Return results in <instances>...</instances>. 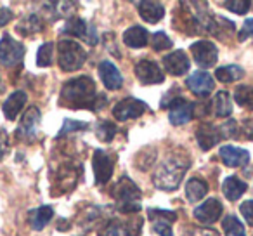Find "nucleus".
I'll use <instances>...</instances> for the list:
<instances>
[{
    "mask_svg": "<svg viewBox=\"0 0 253 236\" xmlns=\"http://www.w3.org/2000/svg\"><path fill=\"white\" fill-rule=\"evenodd\" d=\"M151 46H153V49L158 50V52L160 50H169L170 47H172V40L167 37V33L158 32L151 37Z\"/></svg>",
    "mask_w": 253,
    "mask_h": 236,
    "instance_id": "nucleus-39",
    "label": "nucleus"
},
{
    "mask_svg": "<svg viewBox=\"0 0 253 236\" xmlns=\"http://www.w3.org/2000/svg\"><path fill=\"white\" fill-rule=\"evenodd\" d=\"M9 151V138H7V132L5 131H0V160L4 158L5 153Z\"/></svg>",
    "mask_w": 253,
    "mask_h": 236,
    "instance_id": "nucleus-48",
    "label": "nucleus"
},
{
    "mask_svg": "<svg viewBox=\"0 0 253 236\" xmlns=\"http://www.w3.org/2000/svg\"><path fill=\"white\" fill-rule=\"evenodd\" d=\"M14 19V12L9 7H0V28L5 26L7 23H11Z\"/></svg>",
    "mask_w": 253,
    "mask_h": 236,
    "instance_id": "nucleus-45",
    "label": "nucleus"
},
{
    "mask_svg": "<svg viewBox=\"0 0 253 236\" xmlns=\"http://www.w3.org/2000/svg\"><path fill=\"white\" fill-rule=\"evenodd\" d=\"M239 212H241V215L245 217V221L248 222L250 226H253V200H246L245 203H241Z\"/></svg>",
    "mask_w": 253,
    "mask_h": 236,
    "instance_id": "nucleus-42",
    "label": "nucleus"
},
{
    "mask_svg": "<svg viewBox=\"0 0 253 236\" xmlns=\"http://www.w3.org/2000/svg\"><path fill=\"white\" fill-rule=\"evenodd\" d=\"M220 131H222V136L224 138H229V139H236L238 138V134H239V125H238V122H234V120H227L224 125L220 127Z\"/></svg>",
    "mask_w": 253,
    "mask_h": 236,
    "instance_id": "nucleus-41",
    "label": "nucleus"
},
{
    "mask_svg": "<svg viewBox=\"0 0 253 236\" xmlns=\"http://www.w3.org/2000/svg\"><path fill=\"white\" fill-rule=\"evenodd\" d=\"M169 120L172 125H184L193 120L194 116V104L184 99L182 95H177L173 101L169 102Z\"/></svg>",
    "mask_w": 253,
    "mask_h": 236,
    "instance_id": "nucleus-11",
    "label": "nucleus"
},
{
    "mask_svg": "<svg viewBox=\"0 0 253 236\" xmlns=\"http://www.w3.org/2000/svg\"><path fill=\"white\" fill-rule=\"evenodd\" d=\"M243 77H245V70L241 66H238V64H227V66L215 70V78H218L224 84H231V82H236Z\"/></svg>",
    "mask_w": 253,
    "mask_h": 236,
    "instance_id": "nucleus-28",
    "label": "nucleus"
},
{
    "mask_svg": "<svg viewBox=\"0 0 253 236\" xmlns=\"http://www.w3.org/2000/svg\"><path fill=\"white\" fill-rule=\"evenodd\" d=\"M52 7H56V9H52V11L57 14V18L70 19V16L75 12L77 4H75V2H52Z\"/></svg>",
    "mask_w": 253,
    "mask_h": 236,
    "instance_id": "nucleus-38",
    "label": "nucleus"
},
{
    "mask_svg": "<svg viewBox=\"0 0 253 236\" xmlns=\"http://www.w3.org/2000/svg\"><path fill=\"white\" fill-rule=\"evenodd\" d=\"M59 102L64 108H87L90 111H99L108 104V97L95 91V84L90 77H78L63 85Z\"/></svg>",
    "mask_w": 253,
    "mask_h": 236,
    "instance_id": "nucleus-1",
    "label": "nucleus"
},
{
    "mask_svg": "<svg viewBox=\"0 0 253 236\" xmlns=\"http://www.w3.org/2000/svg\"><path fill=\"white\" fill-rule=\"evenodd\" d=\"M142 229L141 217L113 219L99 231V236H139Z\"/></svg>",
    "mask_w": 253,
    "mask_h": 236,
    "instance_id": "nucleus-6",
    "label": "nucleus"
},
{
    "mask_svg": "<svg viewBox=\"0 0 253 236\" xmlns=\"http://www.w3.org/2000/svg\"><path fill=\"white\" fill-rule=\"evenodd\" d=\"M54 217V208L49 207V205H43V207H39L35 210L30 212V224L35 231H42Z\"/></svg>",
    "mask_w": 253,
    "mask_h": 236,
    "instance_id": "nucleus-25",
    "label": "nucleus"
},
{
    "mask_svg": "<svg viewBox=\"0 0 253 236\" xmlns=\"http://www.w3.org/2000/svg\"><path fill=\"white\" fill-rule=\"evenodd\" d=\"M222 229H224L225 236H246L245 226H243L241 222L238 221V217H234V215H227V217H224Z\"/></svg>",
    "mask_w": 253,
    "mask_h": 236,
    "instance_id": "nucleus-33",
    "label": "nucleus"
},
{
    "mask_svg": "<svg viewBox=\"0 0 253 236\" xmlns=\"http://www.w3.org/2000/svg\"><path fill=\"white\" fill-rule=\"evenodd\" d=\"M92 165H94L95 183L101 186L108 184L113 176V170H115V156L104 149H97V151H94Z\"/></svg>",
    "mask_w": 253,
    "mask_h": 236,
    "instance_id": "nucleus-9",
    "label": "nucleus"
},
{
    "mask_svg": "<svg viewBox=\"0 0 253 236\" xmlns=\"http://www.w3.org/2000/svg\"><path fill=\"white\" fill-rule=\"evenodd\" d=\"M236 26L232 25V21L225 18H220V16H213V25H211V35L218 37V39L224 40V37H227L229 33H234Z\"/></svg>",
    "mask_w": 253,
    "mask_h": 236,
    "instance_id": "nucleus-31",
    "label": "nucleus"
},
{
    "mask_svg": "<svg viewBox=\"0 0 253 236\" xmlns=\"http://www.w3.org/2000/svg\"><path fill=\"white\" fill-rule=\"evenodd\" d=\"M184 236H218V233L213 229H189L184 233Z\"/></svg>",
    "mask_w": 253,
    "mask_h": 236,
    "instance_id": "nucleus-47",
    "label": "nucleus"
},
{
    "mask_svg": "<svg viewBox=\"0 0 253 236\" xmlns=\"http://www.w3.org/2000/svg\"><path fill=\"white\" fill-rule=\"evenodd\" d=\"M153 231L160 236H173L172 224H169V222H160V221L153 222Z\"/></svg>",
    "mask_w": 253,
    "mask_h": 236,
    "instance_id": "nucleus-43",
    "label": "nucleus"
},
{
    "mask_svg": "<svg viewBox=\"0 0 253 236\" xmlns=\"http://www.w3.org/2000/svg\"><path fill=\"white\" fill-rule=\"evenodd\" d=\"M26 101H28V95H26V92H23V91L12 92V94L5 99L4 106H2L5 118H7V120H16L19 113L23 111V108L26 106Z\"/></svg>",
    "mask_w": 253,
    "mask_h": 236,
    "instance_id": "nucleus-21",
    "label": "nucleus"
},
{
    "mask_svg": "<svg viewBox=\"0 0 253 236\" xmlns=\"http://www.w3.org/2000/svg\"><path fill=\"white\" fill-rule=\"evenodd\" d=\"M25 57V46L18 40H14L11 35H4L0 40V64L5 68H12L21 64Z\"/></svg>",
    "mask_w": 253,
    "mask_h": 236,
    "instance_id": "nucleus-8",
    "label": "nucleus"
},
{
    "mask_svg": "<svg viewBox=\"0 0 253 236\" xmlns=\"http://www.w3.org/2000/svg\"><path fill=\"white\" fill-rule=\"evenodd\" d=\"M186 85L194 95H198V97H207V95H210V92L213 91L215 82L210 73L200 70V71L191 73L189 78H186Z\"/></svg>",
    "mask_w": 253,
    "mask_h": 236,
    "instance_id": "nucleus-15",
    "label": "nucleus"
},
{
    "mask_svg": "<svg viewBox=\"0 0 253 236\" xmlns=\"http://www.w3.org/2000/svg\"><path fill=\"white\" fill-rule=\"evenodd\" d=\"M80 176H82V165L78 162L68 160L66 163L59 165V169L56 172V184H54L52 196L73 191L78 179H80Z\"/></svg>",
    "mask_w": 253,
    "mask_h": 236,
    "instance_id": "nucleus-5",
    "label": "nucleus"
},
{
    "mask_svg": "<svg viewBox=\"0 0 253 236\" xmlns=\"http://www.w3.org/2000/svg\"><path fill=\"white\" fill-rule=\"evenodd\" d=\"M189 156L184 153H172L155 170L153 184L162 191H175L182 181L184 174L189 170Z\"/></svg>",
    "mask_w": 253,
    "mask_h": 236,
    "instance_id": "nucleus-2",
    "label": "nucleus"
},
{
    "mask_svg": "<svg viewBox=\"0 0 253 236\" xmlns=\"http://www.w3.org/2000/svg\"><path fill=\"white\" fill-rule=\"evenodd\" d=\"M191 52L196 61L198 66L201 68H210L217 63L218 59V50L217 46L210 40H198L191 46Z\"/></svg>",
    "mask_w": 253,
    "mask_h": 236,
    "instance_id": "nucleus-12",
    "label": "nucleus"
},
{
    "mask_svg": "<svg viewBox=\"0 0 253 236\" xmlns=\"http://www.w3.org/2000/svg\"><path fill=\"white\" fill-rule=\"evenodd\" d=\"M250 5H252V2H248V0H227V2H224V7L232 11L234 14H246Z\"/></svg>",
    "mask_w": 253,
    "mask_h": 236,
    "instance_id": "nucleus-40",
    "label": "nucleus"
},
{
    "mask_svg": "<svg viewBox=\"0 0 253 236\" xmlns=\"http://www.w3.org/2000/svg\"><path fill=\"white\" fill-rule=\"evenodd\" d=\"M99 77L108 91H118L123 85V78L120 70L111 63V61H102L99 64Z\"/></svg>",
    "mask_w": 253,
    "mask_h": 236,
    "instance_id": "nucleus-20",
    "label": "nucleus"
},
{
    "mask_svg": "<svg viewBox=\"0 0 253 236\" xmlns=\"http://www.w3.org/2000/svg\"><path fill=\"white\" fill-rule=\"evenodd\" d=\"M163 66L169 71L170 75H175V77H180V75L187 73L189 70V57L184 50H173V52L167 54L163 57Z\"/></svg>",
    "mask_w": 253,
    "mask_h": 236,
    "instance_id": "nucleus-19",
    "label": "nucleus"
},
{
    "mask_svg": "<svg viewBox=\"0 0 253 236\" xmlns=\"http://www.w3.org/2000/svg\"><path fill=\"white\" fill-rule=\"evenodd\" d=\"M85 59H87V52L75 40L64 39L57 44V63H59L63 71L71 73V71L80 70L84 66Z\"/></svg>",
    "mask_w": 253,
    "mask_h": 236,
    "instance_id": "nucleus-4",
    "label": "nucleus"
},
{
    "mask_svg": "<svg viewBox=\"0 0 253 236\" xmlns=\"http://www.w3.org/2000/svg\"><path fill=\"white\" fill-rule=\"evenodd\" d=\"M40 109L37 106H30L21 116L19 125L16 129V138L21 139L25 142H33L39 138V127H40Z\"/></svg>",
    "mask_w": 253,
    "mask_h": 236,
    "instance_id": "nucleus-7",
    "label": "nucleus"
},
{
    "mask_svg": "<svg viewBox=\"0 0 253 236\" xmlns=\"http://www.w3.org/2000/svg\"><path fill=\"white\" fill-rule=\"evenodd\" d=\"M222 139H224V136H222L220 127H217V125H213V124H201L200 127L196 129V141L203 151L213 148Z\"/></svg>",
    "mask_w": 253,
    "mask_h": 236,
    "instance_id": "nucleus-17",
    "label": "nucleus"
},
{
    "mask_svg": "<svg viewBox=\"0 0 253 236\" xmlns=\"http://www.w3.org/2000/svg\"><path fill=\"white\" fill-rule=\"evenodd\" d=\"M137 7H139V14H141V18L146 23H158L165 16V7L160 2L144 0V2H137Z\"/></svg>",
    "mask_w": 253,
    "mask_h": 236,
    "instance_id": "nucleus-22",
    "label": "nucleus"
},
{
    "mask_svg": "<svg viewBox=\"0 0 253 236\" xmlns=\"http://www.w3.org/2000/svg\"><path fill=\"white\" fill-rule=\"evenodd\" d=\"M148 215H149V219H151L153 222L160 221V222H169V224H172V222L177 221V214H175V212L160 210V208H149Z\"/></svg>",
    "mask_w": 253,
    "mask_h": 236,
    "instance_id": "nucleus-37",
    "label": "nucleus"
},
{
    "mask_svg": "<svg viewBox=\"0 0 253 236\" xmlns=\"http://www.w3.org/2000/svg\"><path fill=\"white\" fill-rule=\"evenodd\" d=\"M123 42L128 47H132V49H141V47L148 46L149 33L142 26H132V28H128L123 33Z\"/></svg>",
    "mask_w": 253,
    "mask_h": 236,
    "instance_id": "nucleus-23",
    "label": "nucleus"
},
{
    "mask_svg": "<svg viewBox=\"0 0 253 236\" xmlns=\"http://www.w3.org/2000/svg\"><path fill=\"white\" fill-rule=\"evenodd\" d=\"M113 198L116 200V205H118V210L122 214H137L141 212V198H142V193L139 189V186L130 179V177L123 176L118 183L113 186V191H111Z\"/></svg>",
    "mask_w": 253,
    "mask_h": 236,
    "instance_id": "nucleus-3",
    "label": "nucleus"
},
{
    "mask_svg": "<svg viewBox=\"0 0 253 236\" xmlns=\"http://www.w3.org/2000/svg\"><path fill=\"white\" fill-rule=\"evenodd\" d=\"M234 99L243 108L253 109V87L252 85H239V87H236Z\"/></svg>",
    "mask_w": 253,
    "mask_h": 236,
    "instance_id": "nucleus-32",
    "label": "nucleus"
},
{
    "mask_svg": "<svg viewBox=\"0 0 253 236\" xmlns=\"http://www.w3.org/2000/svg\"><path fill=\"white\" fill-rule=\"evenodd\" d=\"M155 160H156V149L155 148H144L137 153V156H135V167L141 169V170H148L153 167Z\"/></svg>",
    "mask_w": 253,
    "mask_h": 236,
    "instance_id": "nucleus-34",
    "label": "nucleus"
},
{
    "mask_svg": "<svg viewBox=\"0 0 253 236\" xmlns=\"http://www.w3.org/2000/svg\"><path fill=\"white\" fill-rule=\"evenodd\" d=\"M16 30H18L19 33H23V35H33V33L42 32L43 21L37 14H32V16H28V18L23 19V21L16 26Z\"/></svg>",
    "mask_w": 253,
    "mask_h": 236,
    "instance_id": "nucleus-29",
    "label": "nucleus"
},
{
    "mask_svg": "<svg viewBox=\"0 0 253 236\" xmlns=\"http://www.w3.org/2000/svg\"><path fill=\"white\" fill-rule=\"evenodd\" d=\"M250 37H253V18L246 19V21H245L243 28L239 30V33H238V40H239V42H243V40L250 39Z\"/></svg>",
    "mask_w": 253,
    "mask_h": 236,
    "instance_id": "nucleus-44",
    "label": "nucleus"
},
{
    "mask_svg": "<svg viewBox=\"0 0 253 236\" xmlns=\"http://www.w3.org/2000/svg\"><path fill=\"white\" fill-rule=\"evenodd\" d=\"M213 109L218 118H227V116H231L232 102H231L229 92H225V91L217 92V95L213 97Z\"/></svg>",
    "mask_w": 253,
    "mask_h": 236,
    "instance_id": "nucleus-27",
    "label": "nucleus"
},
{
    "mask_svg": "<svg viewBox=\"0 0 253 236\" xmlns=\"http://www.w3.org/2000/svg\"><path fill=\"white\" fill-rule=\"evenodd\" d=\"M63 33H68L71 37H78V39L85 40L88 46H95L99 42L97 32H95L94 25H88L85 19L82 18H70L63 28Z\"/></svg>",
    "mask_w": 253,
    "mask_h": 236,
    "instance_id": "nucleus-10",
    "label": "nucleus"
},
{
    "mask_svg": "<svg viewBox=\"0 0 253 236\" xmlns=\"http://www.w3.org/2000/svg\"><path fill=\"white\" fill-rule=\"evenodd\" d=\"M246 189H248V186H246L241 179H238V177H234V176L227 177V179L224 181V184H222V191H224L225 198H227L229 201H238L239 198L246 193Z\"/></svg>",
    "mask_w": 253,
    "mask_h": 236,
    "instance_id": "nucleus-24",
    "label": "nucleus"
},
{
    "mask_svg": "<svg viewBox=\"0 0 253 236\" xmlns=\"http://www.w3.org/2000/svg\"><path fill=\"white\" fill-rule=\"evenodd\" d=\"M218 155H220L224 165L231 167V169L245 167L250 162V153L243 148H236V146H222Z\"/></svg>",
    "mask_w": 253,
    "mask_h": 236,
    "instance_id": "nucleus-18",
    "label": "nucleus"
},
{
    "mask_svg": "<svg viewBox=\"0 0 253 236\" xmlns=\"http://www.w3.org/2000/svg\"><path fill=\"white\" fill-rule=\"evenodd\" d=\"M144 111L146 102L139 101L135 97H126L122 99L120 102H116V106L113 108V116L120 122H126L132 120V118H139Z\"/></svg>",
    "mask_w": 253,
    "mask_h": 236,
    "instance_id": "nucleus-13",
    "label": "nucleus"
},
{
    "mask_svg": "<svg viewBox=\"0 0 253 236\" xmlns=\"http://www.w3.org/2000/svg\"><path fill=\"white\" fill-rule=\"evenodd\" d=\"M52 56H54V44L47 42L43 46H40L39 52H37V64L40 68H47L52 64Z\"/></svg>",
    "mask_w": 253,
    "mask_h": 236,
    "instance_id": "nucleus-35",
    "label": "nucleus"
},
{
    "mask_svg": "<svg viewBox=\"0 0 253 236\" xmlns=\"http://www.w3.org/2000/svg\"><path fill=\"white\" fill-rule=\"evenodd\" d=\"M88 129V124H85V122H78V120H70V118H66L63 124V127H61L59 134H57V138H64V136L68 134H75V132H80V131H87Z\"/></svg>",
    "mask_w": 253,
    "mask_h": 236,
    "instance_id": "nucleus-36",
    "label": "nucleus"
},
{
    "mask_svg": "<svg viewBox=\"0 0 253 236\" xmlns=\"http://www.w3.org/2000/svg\"><path fill=\"white\" fill-rule=\"evenodd\" d=\"M222 210H224V207H222V203L217 200V198H210V200H207L205 203H201L200 207L194 208V217H196V221H200L201 224H215V222L218 221V217L222 215Z\"/></svg>",
    "mask_w": 253,
    "mask_h": 236,
    "instance_id": "nucleus-16",
    "label": "nucleus"
},
{
    "mask_svg": "<svg viewBox=\"0 0 253 236\" xmlns=\"http://www.w3.org/2000/svg\"><path fill=\"white\" fill-rule=\"evenodd\" d=\"M207 193H208V184L205 183L203 179H200V177H193V179L187 181L186 196H187V200H189V201L196 203V201H200Z\"/></svg>",
    "mask_w": 253,
    "mask_h": 236,
    "instance_id": "nucleus-26",
    "label": "nucleus"
},
{
    "mask_svg": "<svg viewBox=\"0 0 253 236\" xmlns=\"http://www.w3.org/2000/svg\"><path fill=\"white\" fill-rule=\"evenodd\" d=\"M135 77L137 80L141 82L142 85H155V84H163L165 80V75H163L162 68L158 66L156 63L149 59H142L135 64L134 68Z\"/></svg>",
    "mask_w": 253,
    "mask_h": 236,
    "instance_id": "nucleus-14",
    "label": "nucleus"
},
{
    "mask_svg": "<svg viewBox=\"0 0 253 236\" xmlns=\"http://www.w3.org/2000/svg\"><path fill=\"white\" fill-rule=\"evenodd\" d=\"M116 132H118L116 125L109 120H99L97 125H95V136L101 142H111L115 139Z\"/></svg>",
    "mask_w": 253,
    "mask_h": 236,
    "instance_id": "nucleus-30",
    "label": "nucleus"
},
{
    "mask_svg": "<svg viewBox=\"0 0 253 236\" xmlns=\"http://www.w3.org/2000/svg\"><path fill=\"white\" fill-rule=\"evenodd\" d=\"M241 132L245 134V139L253 141V118H246L241 125Z\"/></svg>",
    "mask_w": 253,
    "mask_h": 236,
    "instance_id": "nucleus-46",
    "label": "nucleus"
}]
</instances>
